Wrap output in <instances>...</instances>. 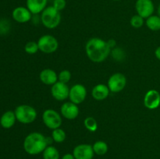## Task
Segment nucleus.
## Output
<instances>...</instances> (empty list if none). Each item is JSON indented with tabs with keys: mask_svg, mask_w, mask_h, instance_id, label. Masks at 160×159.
<instances>
[{
	"mask_svg": "<svg viewBox=\"0 0 160 159\" xmlns=\"http://www.w3.org/2000/svg\"><path fill=\"white\" fill-rule=\"evenodd\" d=\"M85 51L92 62L100 63L107 59L111 53V48L106 41L98 37H92L86 43Z\"/></svg>",
	"mask_w": 160,
	"mask_h": 159,
	"instance_id": "f257e3e1",
	"label": "nucleus"
},
{
	"mask_svg": "<svg viewBox=\"0 0 160 159\" xmlns=\"http://www.w3.org/2000/svg\"><path fill=\"white\" fill-rule=\"evenodd\" d=\"M48 146L47 137L38 132H31L23 140V149L31 155L41 154Z\"/></svg>",
	"mask_w": 160,
	"mask_h": 159,
	"instance_id": "f03ea898",
	"label": "nucleus"
},
{
	"mask_svg": "<svg viewBox=\"0 0 160 159\" xmlns=\"http://www.w3.org/2000/svg\"><path fill=\"white\" fill-rule=\"evenodd\" d=\"M41 23L46 28L54 29L60 24L62 17L59 11L52 6H47L41 13Z\"/></svg>",
	"mask_w": 160,
	"mask_h": 159,
	"instance_id": "7ed1b4c3",
	"label": "nucleus"
},
{
	"mask_svg": "<svg viewBox=\"0 0 160 159\" xmlns=\"http://www.w3.org/2000/svg\"><path fill=\"white\" fill-rule=\"evenodd\" d=\"M15 115L17 120L22 124H31L37 118L36 109L29 104H20L16 108Z\"/></svg>",
	"mask_w": 160,
	"mask_h": 159,
	"instance_id": "20e7f679",
	"label": "nucleus"
},
{
	"mask_svg": "<svg viewBox=\"0 0 160 159\" xmlns=\"http://www.w3.org/2000/svg\"><path fill=\"white\" fill-rule=\"evenodd\" d=\"M42 121L46 127L50 129H56L60 128L62 123V115L52 108L46 109L42 114Z\"/></svg>",
	"mask_w": 160,
	"mask_h": 159,
	"instance_id": "39448f33",
	"label": "nucleus"
},
{
	"mask_svg": "<svg viewBox=\"0 0 160 159\" xmlns=\"http://www.w3.org/2000/svg\"><path fill=\"white\" fill-rule=\"evenodd\" d=\"M39 51L45 54H51L55 52L59 48V42L54 36L51 34L42 35L38 41Z\"/></svg>",
	"mask_w": 160,
	"mask_h": 159,
	"instance_id": "423d86ee",
	"label": "nucleus"
},
{
	"mask_svg": "<svg viewBox=\"0 0 160 159\" xmlns=\"http://www.w3.org/2000/svg\"><path fill=\"white\" fill-rule=\"evenodd\" d=\"M127 84V78L123 73H113L108 80L107 86L110 92L119 93L125 88Z\"/></svg>",
	"mask_w": 160,
	"mask_h": 159,
	"instance_id": "0eeeda50",
	"label": "nucleus"
},
{
	"mask_svg": "<svg viewBox=\"0 0 160 159\" xmlns=\"http://www.w3.org/2000/svg\"><path fill=\"white\" fill-rule=\"evenodd\" d=\"M87 89L83 84H77L70 88L69 98L71 102L76 104H80L86 99Z\"/></svg>",
	"mask_w": 160,
	"mask_h": 159,
	"instance_id": "6e6552de",
	"label": "nucleus"
},
{
	"mask_svg": "<svg viewBox=\"0 0 160 159\" xmlns=\"http://www.w3.org/2000/svg\"><path fill=\"white\" fill-rule=\"evenodd\" d=\"M135 9L137 14L144 19H147L153 15L155 6L152 0H137L135 3Z\"/></svg>",
	"mask_w": 160,
	"mask_h": 159,
	"instance_id": "1a4fd4ad",
	"label": "nucleus"
},
{
	"mask_svg": "<svg viewBox=\"0 0 160 159\" xmlns=\"http://www.w3.org/2000/svg\"><path fill=\"white\" fill-rule=\"evenodd\" d=\"M52 96L59 101H62L69 98L70 88L67 84L57 81L51 87Z\"/></svg>",
	"mask_w": 160,
	"mask_h": 159,
	"instance_id": "9d476101",
	"label": "nucleus"
},
{
	"mask_svg": "<svg viewBox=\"0 0 160 159\" xmlns=\"http://www.w3.org/2000/svg\"><path fill=\"white\" fill-rule=\"evenodd\" d=\"M72 154L75 159H92L95 155L92 145L87 143L78 144L73 148Z\"/></svg>",
	"mask_w": 160,
	"mask_h": 159,
	"instance_id": "9b49d317",
	"label": "nucleus"
},
{
	"mask_svg": "<svg viewBox=\"0 0 160 159\" xmlns=\"http://www.w3.org/2000/svg\"><path fill=\"white\" fill-rule=\"evenodd\" d=\"M144 104L150 110L158 108L160 105V94L158 90L152 89L148 90L144 97Z\"/></svg>",
	"mask_w": 160,
	"mask_h": 159,
	"instance_id": "f8f14e48",
	"label": "nucleus"
},
{
	"mask_svg": "<svg viewBox=\"0 0 160 159\" xmlns=\"http://www.w3.org/2000/svg\"><path fill=\"white\" fill-rule=\"evenodd\" d=\"M60 112L61 115L63 118L68 120H73L78 118L80 111L78 104L71 101H67L62 104L60 108Z\"/></svg>",
	"mask_w": 160,
	"mask_h": 159,
	"instance_id": "ddd939ff",
	"label": "nucleus"
},
{
	"mask_svg": "<svg viewBox=\"0 0 160 159\" xmlns=\"http://www.w3.org/2000/svg\"><path fill=\"white\" fill-rule=\"evenodd\" d=\"M33 14L29 9L23 6L16 7L12 12V17L16 22L19 23H25L31 20Z\"/></svg>",
	"mask_w": 160,
	"mask_h": 159,
	"instance_id": "4468645a",
	"label": "nucleus"
},
{
	"mask_svg": "<svg viewBox=\"0 0 160 159\" xmlns=\"http://www.w3.org/2000/svg\"><path fill=\"white\" fill-rule=\"evenodd\" d=\"M41 82L45 85L52 86L58 81V74L51 69H45L42 70L39 74Z\"/></svg>",
	"mask_w": 160,
	"mask_h": 159,
	"instance_id": "2eb2a0df",
	"label": "nucleus"
},
{
	"mask_svg": "<svg viewBox=\"0 0 160 159\" xmlns=\"http://www.w3.org/2000/svg\"><path fill=\"white\" fill-rule=\"evenodd\" d=\"M110 90L107 85L104 84H98L93 87L92 95L96 101H103L109 97Z\"/></svg>",
	"mask_w": 160,
	"mask_h": 159,
	"instance_id": "dca6fc26",
	"label": "nucleus"
},
{
	"mask_svg": "<svg viewBox=\"0 0 160 159\" xmlns=\"http://www.w3.org/2000/svg\"><path fill=\"white\" fill-rule=\"evenodd\" d=\"M48 0H27V8L33 15L42 13L47 7Z\"/></svg>",
	"mask_w": 160,
	"mask_h": 159,
	"instance_id": "f3484780",
	"label": "nucleus"
},
{
	"mask_svg": "<svg viewBox=\"0 0 160 159\" xmlns=\"http://www.w3.org/2000/svg\"><path fill=\"white\" fill-rule=\"evenodd\" d=\"M17 118L15 112L12 111H6L0 117V125L4 129H10L15 125Z\"/></svg>",
	"mask_w": 160,
	"mask_h": 159,
	"instance_id": "a211bd4d",
	"label": "nucleus"
},
{
	"mask_svg": "<svg viewBox=\"0 0 160 159\" xmlns=\"http://www.w3.org/2000/svg\"><path fill=\"white\" fill-rule=\"evenodd\" d=\"M147 27L152 31H160V17L158 15H152L145 21Z\"/></svg>",
	"mask_w": 160,
	"mask_h": 159,
	"instance_id": "6ab92c4d",
	"label": "nucleus"
},
{
	"mask_svg": "<svg viewBox=\"0 0 160 159\" xmlns=\"http://www.w3.org/2000/svg\"><path fill=\"white\" fill-rule=\"evenodd\" d=\"M92 147H93L94 153L99 156L106 154L109 150L108 144L103 140H98V141L95 142V143L92 145Z\"/></svg>",
	"mask_w": 160,
	"mask_h": 159,
	"instance_id": "aec40b11",
	"label": "nucleus"
},
{
	"mask_svg": "<svg viewBox=\"0 0 160 159\" xmlns=\"http://www.w3.org/2000/svg\"><path fill=\"white\" fill-rule=\"evenodd\" d=\"M43 159H59V152L55 147L48 145L42 152Z\"/></svg>",
	"mask_w": 160,
	"mask_h": 159,
	"instance_id": "412c9836",
	"label": "nucleus"
},
{
	"mask_svg": "<svg viewBox=\"0 0 160 159\" xmlns=\"http://www.w3.org/2000/svg\"><path fill=\"white\" fill-rule=\"evenodd\" d=\"M52 138L53 141L56 143H60L64 142L67 137V134L66 132L61 128H57L56 129H53L52 132Z\"/></svg>",
	"mask_w": 160,
	"mask_h": 159,
	"instance_id": "4be33fe9",
	"label": "nucleus"
},
{
	"mask_svg": "<svg viewBox=\"0 0 160 159\" xmlns=\"http://www.w3.org/2000/svg\"><path fill=\"white\" fill-rule=\"evenodd\" d=\"M111 54H112V59L117 62H123L126 58V53L124 50L122 49L120 47H116L112 48L111 50Z\"/></svg>",
	"mask_w": 160,
	"mask_h": 159,
	"instance_id": "5701e85b",
	"label": "nucleus"
},
{
	"mask_svg": "<svg viewBox=\"0 0 160 159\" xmlns=\"http://www.w3.org/2000/svg\"><path fill=\"white\" fill-rule=\"evenodd\" d=\"M84 127L90 132H95L98 129V123L96 119L92 116H88L84 120Z\"/></svg>",
	"mask_w": 160,
	"mask_h": 159,
	"instance_id": "b1692460",
	"label": "nucleus"
},
{
	"mask_svg": "<svg viewBox=\"0 0 160 159\" xmlns=\"http://www.w3.org/2000/svg\"><path fill=\"white\" fill-rule=\"evenodd\" d=\"M24 51L25 52L29 55L35 54L38 51H39L38 42L34 41H28L24 46Z\"/></svg>",
	"mask_w": 160,
	"mask_h": 159,
	"instance_id": "393cba45",
	"label": "nucleus"
},
{
	"mask_svg": "<svg viewBox=\"0 0 160 159\" xmlns=\"http://www.w3.org/2000/svg\"><path fill=\"white\" fill-rule=\"evenodd\" d=\"M144 20L145 19L143 17L139 16L138 14H136V15H134L131 17V20H130V23L134 28H140L145 23V20Z\"/></svg>",
	"mask_w": 160,
	"mask_h": 159,
	"instance_id": "a878e982",
	"label": "nucleus"
},
{
	"mask_svg": "<svg viewBox=\"0 0 160 159\" xmlns=\"http://www.w3.org/2000/svg\"><path fill=\"white\" fill-rule=\"evenodd\" d=\"M70 79H71V73L67 70H62L58 74V81H59V82L67 84V83L70 82Z\"/></svg>",
	"mask_w": 160,
	"mask_h": 159,
	"instance_id": "bb28decb",
	"label": "nucleus"
},
{
	"mask_svg": "<svg viewBox=\"0 0 160 159\" xmlns=\"http://www.w3.org/2000/svg\"><path fill=\"white\" fill-rule=\"evenodd\" d=\"M10 29V23L6 20H0V34H5Z\"/></svg>",
	"mask_w": 160,
	"mask_h": 159,
	"instance_id": "cd10ccee",
	"label": "nucleus"
},
{
	"mask_svg": "<svg viewBox=\"0 0 160 159\" xmlns=\"http://www.w3.org/2000/svg\"><path fill=\"white\" fill-rule=\"evenodd\" d=\"M67 6V2L66 0H53L52 6L58 11H62L65 9Z\"/></svg>",
	"mask_w": 160,
	"mask_h": 159,
	"instance_id": "c85d7f7f",
	"label": "nucleus"
},
{
	"mask_svg": "<svg viewBox=\"0 0 160 159\" xmlns=\"http://www.w3.org/2000/svg\"><path fill=\"white\" fill-rule=\"evenodd\" d=\"M106 41H107L108 45H109V48H111V50L117 47V41H116L114 39H109V40Z\"/></svg>",
	"mask_w": 160,
	"mask_h": 159,
	"instance_id": "c756f323",
	"label": "nucleus"
},
{
	"mask_svg": "<svg viewBox=\"0 0 160 159\" xmlns=\"http://www.w3.org/2000/svg\"><path fill=\"white\" fill-rule=\"evenodd\" d=\"M61 159H75V157H74V156H73V154L67 153V154H64Z\"/></svg>",
	"mask_w": 160,
	"mask_h": 159,
	"instance_id": "7c9ffc66",
	"label": "nucleus"
},
{
	"mask_svg": "<svg viewBox=\"0 0 160 159\" xmlns=\"http://www.w3.org/2000/svg\"><path fill=\"white\" fill-rule=\"evenodd\" d=\"M155 55H156V59L160 60V46L158 47L155 51Z\"/></svg>",
	"mask_w": 160,
	"mask_h": 159,
	"instance_id": "2f4dec72",
	"label": "nucleus"
},
{
	"mask_svg": "<svg viewBox=\"0 0 160 159\" xmlns=\"http://www.w3.org/2000/svg\"><path fill=\"white\" fill-rule=\"evenodd\" d=\"M157 13H158V16L160 17V3L159 5V6H158V9H157Z\"/></svg>",
	"mask_w": 160,
	"mask_h": 159,
	"instance_id": "473e14b6",
	"label": "nucleus"
},
{
	"mask_svg": "<svg viewBox=\"0 0 160 159\" xmlns=\"http://www.w3.org/2000/svg\"><path fill=\"white\" fill-rule=\"evenodd\" d=\"M112 1H120V0H112Z\"/></svg>",
	"mask_w": 160,
	"mask_h": 159,
	"instance_id": "72a5a7b5",
	"label": "nucleus"
}]
</instances>
